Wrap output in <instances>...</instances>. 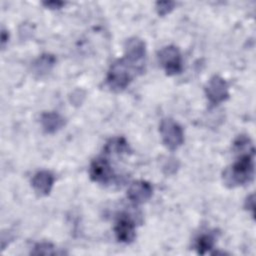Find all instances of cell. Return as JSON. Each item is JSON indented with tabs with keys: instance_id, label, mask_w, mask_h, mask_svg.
I'll list each match as a JSON object with an SVG mask.
<instances>
[{
	"instance_id": "obj_2",
	"label": "cell",
	"mask_w": 256,
	"mask_h": 256,
	"mask_svg": "<svg viewBox=\"0 0 256 256\" xmlns=\"http://www.w3.org/2000/svg\"><path fill=\"white\" fill-rule=\"evenodd\" d=\"M140 72L139 69L123 57L111 64L107 73L106 83L111 90L120 92L126 89L136 74Z\"/></svg>"
},
{
	"instance_id": "obj_16",
	"label": "cell",
	"mask_w": 256,
	"mask_h": 256,
	"mask_svg": "<svg viewBox=\"0 0 256 256\" xmlns=\"http://www.w3.org/2000/svg\"><path fill=\"white\" fill-rule=\"evenodd\" d=\"M175 7V2L173 1H159L156 2L155 9L158 15L160 16H165L169 14Z\"/></svg>"
},
{
	"instance_id": "obj_14",
	"label": "cell",
	"mask_w": 256,
	"mask_h": 256,
	"mask_svg": "<svg viewBox=\"0 0 256 256\" xmlns=\"http://www.w3.org/2000/svg\"><path fill=\"white\" fill-rule=\"evenodd\" d=\"M215 244V238L210 233H204L198 236L195 240L196 252L200 255H205L209 253Z\"/></svg>"
},
{
	"instance_id": "obj_1",
	"label": "cell",
	"mask_w": 256,
	"mask_h": 256,
	"mask_svg": "<svg viewBox=\"0 0 256 256\" xmlns=\"http://www.w3.org/2000/svg\"><path fill=\"white\" fill-rule=\"evenodd\" d=\"M254 152H237V160L223 172V182L229 188L245 185L249 183L254 176Z\"/></svg>"
},
{
	"instance_id": "obj_15",
	"label": "cell",
	"mask_w": 256,
	"mask_h": 256,
	"mask_svg": "<svg viewBox=\"0 0 256 256\" xmlns=\"http://www.w3.org/2000/svg\"><path fill=\"white\" fill-rule=\"evenodd\" d=\"M31 254L33 255H56L60 254V252L57 251L54 245L47 242H41L37 243L33 249L31 250Z\"/></svg>"
},
{
	"instance_id": "obj_10",
	"label": "cell",
	"mask_w": 256,
	"mask_h": 256,
	"mask_svg": "<svg viewBox=\"0 0 256 256\" xmlns=\"http://www.w3.org/2000/svg\"><path fill=\"white\" fill-rule=\"evenodd\" d=\"M54 176L47 170L38 171L31 180V185L34 191L40 196H47L53 187Z\"/></svg>"
},
{
	"instance_id": "obj_11",
	"label": "cell",
	"mask_w": 256,
	"mask_h": 256,
	"mask_svg": "<svg viewBox=\"0 0 256 256\" xmlns=\"http://www.w3.org/2000/svg\"><path fill=\"white\" fill-rule=\"evenodd\" d=\"M40 123L43 130L48 134H53L63 128L65 125L64 117L54 111L44 112L40 117Z\"/></svg>"
},
{
	"instance_id": "obj_5",
	"label": "cell",
	"mask_w": 256,
	"mask_h": 256,
	"mask_svg": "<svg viewBox=\"0 0 256 256\" xmlns=\"http://www.w3.org/2000/svg\"><path fill=\"white\" fill-rule=\"evenodd\" d=\"M124 58L142 72L146 59L145 42L138 37L127 39L124 45Z\"/></svg>"
},
{
	"instance_id": "obj_3",
	"label": "cell",
	"mask_w": 256,
	"mask_h": 256,
	"mask_svg": "<svg viewBox=\"0 0 256 256\" xmlns=\"http://www.w3.org/2000/svg\"><path fill=\"white\" fill-rule=\"evenodd\" d=\"M159 132L163 144L171 151L177 150L184 142V132L181 125L171 118L162 119Z\"/></svg>"
},
{
	"instance_id": "obj_18",
	"label": "cell",
	"mask_w": 256,
	"mask_h": 256,
	"mask_svg": "<svg viewBox=\"0 0 256 256\" xmlns=\"http://www.w3.org/2000/svg\"><path fill=\"white\" fill-rule=\"evenodd\" d=\"M245 208L247 210H251L252 212V215H254V195L251 194L250 196H248L246 198V201H245Z\"/></svg>"
},
{
	"instance_id": "obj_12",
	"label": "cell",
	"mask_w": 256,
	"mask_h": 256,
	"mask_svg": "<svg viewBox=\"0 0 256 256\" xmlns=\"http://www.w3.org/2000/svg\"><path fill=\"white\" fill-rule=\"evenodd\" d=\"M56 58L51 54H42L39 56L33 63L32 69L33 72L38 76H44L48 74L53 66L55 65Z\"/></svg>"
},
{
	"instance_id": "obj_20",
	"label": "cell",
	"mask_w": 256,
	"mask_h": 256,
	"mask_svg": "<svg viewBox=\"0 0 256 256\" xmlns=\"http://www.w3.org/2000/svg\"><path fill=\"white\" fill-rule=\"evenodd\" d=\"M8 40H9V33L7 30L2 28V30H1V46H2V48H4V46L6 45Z\"/></svg>"
},
{
	"instance_id": "obj_19",
	"label": "cell",
	"mask_w": 256,
	"mask_h": 256,
	"mask_svg": "<svg viewBox=\"0 0 256 256\" xmlns=\"http://www.w3.org/2000/svg\"><path fill=\"white\" fill-rule=\"evenodd\" d=\"M177 162L176 161H171V160H168V162L166 163V165L164 166V169H168V172L167 174H171V173H174L176 170H177Z\"/></svg>"
},
{
	"instance_id": "obj_6",
	"label": "cell",
	"mask_w": 256,
	"mask_h": 256,
	"mask_svg": "<svg viewBox=\"0 0 256 256\" xmlns=\"http://www.w3.org/2000/svg\"><path fill=\"white\" fill-rule=\"evenodd\" d=\"M205 95L213 105H218L229 98L228 84L219 75H213L205 86Z\"/></svg>"
},
{
	"instance_id": "obj_13",
	"label": "cell",
	"mask_w": 256,
	"mask_h": 256,
	"mask_svg": "<svg viewBox=\"0 0 256 256\" xmlns=\"http://www.w3.org/2000/svg\"><path fill=\"white\" fill-rule=\"evenodd\" d=\"M104 152L108 155H123L130 152V147L123 137L111 138L104 146Z\"/></svg>"
},
{
	"instance_id": "obj_7",
	"label": "cell",
	"mask_w": 256,
	"mask_h": 256,
	"mask_svg": "<svg viewBox=\"0 0 256 256\" xmlns=\"http://www.w3.org/2000/svg\"><path fill=\"white\" fill-rule=\"evenodd\" d=\"M89 176L92 181L99 184H109L114 178L115 174L106 158L99 157L92 161L89 167Z\"/></svg>"
},
{
	"instance_id": "obj_4",
	"label": "cell",
	"mask_w": 256,
	"mask_h": 256,
	"mask_svg": "<svg viewBox=\"0 0 256 256\" xmlns=\"http://www.w3.org/2000/svg\"><path fill=\"white\" fill-rule=\"evenodd\" d=\"M158 62L169 76L176 75L182 71V57L179 49L174 45L163 47L158 52Z\"/></svg>"
},
{
	"instance_id": "obj_9",
	"label": "cell",
	"mask_w": 256,
	"mask_h": 256,
	"mask_svg": "<svg viewBox=\"0 0 256 256\" xmlns=\"http://www.w3.org/2000/svg\"><path fill=\"white\" fill-rule=\"evenodd\" d=\"M153 194L152 185L145 180H137L130 184L127 189V197L134 204L147 202Z\"/></svg>"
},
{
	"instance_id": "obj_8",
	"label": "cell",
	"mask_w": 256,
	"mask_h": 256,
	"mask_svg": "<svg viewBox=\"0 0 256 256\" xmlns=\"http://www.w3.org/2000/svg\"><path fill=\"white\" fill-rule=\"evenodd\" d=\"M114 233L116 239L125 244L134 241L136 237V229L134 221L128 215H121L114 226Z\"/></svg>"
},
{
	"instance_id": "obj_17",
	"label": "cell",
	"mask_w": 256,
	"mask_h": 256,
	"mask_svg": "<svg viewBox=\"0 0 256 256\" xmlns=\"http://www.w3.org/2000/svg\"><path fill=\"white\" fill-rule=\"evenodd\" d=\"M45 7L49 8V9H60L61 7H63L65 5V2L63 1H55V0H51V1H44L42 3Z\"/></svg>"
}]
</instances>
